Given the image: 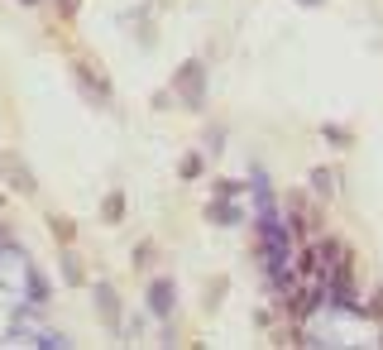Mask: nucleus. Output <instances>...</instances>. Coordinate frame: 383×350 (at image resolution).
<instances>
[{
  "label": "nucleus",
  "mask_w": 383,
  "mask_h": 350,
  "mask_svg": "<svg viewBox=\"0 0 383 350\" xmlns=\"http://www.w3.org/2000/svg\"><path fill=\"white\" fill-rule=\"evenodd\" d=\"M316 259H321V254H316V249H302V254H297V269H302V274H311V278H316V274H321V264H316Z\"/></svg>",
  "instance_id": "5"
},
{
  "label": "nucleus",
  "mask_w": 383,
  "mask_h": 350,
  "mask_svg": "<svg viewBox=\"0 0 383 350\" xmlns=\"http://www.w3.org/2000/svg\"><path fill=\"white\" fill-rule=\"evenodd\" d=\"M72 72H77V82H82V87L92 92V101H110V87H105V82L96 77V68H92V63H77Z\"/></svg>",
  "instance_id": "2"
},
{
  "label": "nucleus",
  "mask_w": 383,
  "mask_h": 350,
  "mask_svg": "<svg viewBox=\"0 0 383 350\" xmlns=\"http://www.w3.org/2000/svg\"><path fill=\"white\" fill-rule=\"evenodd\" d=\"M96 302H101V317L110 322V317H120V307L110 302V288H96Z\"/></svg>",
  "instance_id": "6"
},
{
  "label": "nucleus",
  "mask_w": 383,
  "mask_h": 350,
  "mask_svg": "<svg viewBox=\"0 0 383 350\" xmlns=\"http://www.w3.org/2000/svg\"><path fill=\"white\" fill-rule=\"evenodd\" d=\"M101 212H105V221H115V216L125 212V197H120V192H115V197H105V207H101Z\"/></svg>",
  "instance_id": "7"
},
{
  "label": "nucleus",
  "mask_w": 383,
  "mask_h": 350,
  "mask_svg": "<svg viewBox=\"0 0 383 350\" xmlns=\"http://www.w3.org/2000/svg\"><path fill=\"white\" fill-rule=\"evenodd\" d=\"M178 92H183L187 101H201V63H183V72H178Z\"/></svg>",
  "instance_id": "3"
},
{
  "label": "nucleus",
  "mask_w": 383,
  "mask_h": 350,
  "mask_svg": "<svg viewBox=\"0 0 383 350\" xmlns=\"http://www.w3.org/2000/svg\"><path fill=\"white\" fill-rule=\"evenodd\" d=\"M0 173L10 178V187H14V192H24V197H34V192H39V183H34V173H29V163H24L14 149H5V154H0Z\"/></svg>",
  "instance_id": "1"
},
{
  "label": "nucleus",
  "mask_w": 383,
  "mask_h": 350,
  "mask_svg": "<svg viewBox=\"0 0 383 350\" xmlns=\"http://www.w3.org/2000/svg\"><path fill=\"white\" fill-rule=\"evenodd\" d=\"M307 5H321V0H307Z\"/></svg>",
  "instance_id": "9"
},
{
  "label": "nucleus",
  "mask_w": 383,
  "mask_h": 350,
  "mask_svg": "<svg viewBox=\"0 0 383 350\" xmlns=\"http://www.w3.org/2000/svg\"><path fill=\"white\" fill-rule=\"evenodd\" d=\"M192 173H201V158L192 154V158H183V178H192Z\"/></svg>",
  "instance_id": "8"
},
{
  "label": "nucleus",
  "mask_w": 383,
  "mask_h": 350,
  "mask_svg": "<svg viewBox=\"0 0 383 350\" xmlns=\"http://www.w3.org/2000/svg\"><path fill=\"white\" fill-rule=\"evenodd\" d=\"M149 298H154V302H149V307H154V312H158V317H168V312H173V283H158V288H154V293H149Z\"/></svg>",
  "instance_id": "4"
}]
</instances>
